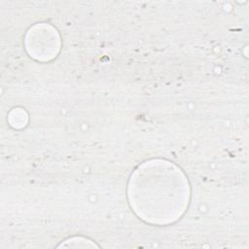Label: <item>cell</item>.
<instances>
[{
  "label": "cell",
  "mask_w": 249,
  "mask_h": 249,
  "mask_svg": "<svg viewBox=\"0 0 249 249\" xmlns=\"http://www.w3.org/2000/svg\"><path fill=\"white\" fill-rule=\"evenodd\" d=\"M188 183L169 162H146L130 180L129 199L143 219L173 220L188 204Z\"/></svg>",
  "instance_id": "cell-1"
}]
</instances>
